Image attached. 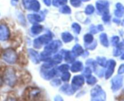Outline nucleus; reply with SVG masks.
Wrapping results in <instances>:
<instances>
[{
	"instance_id": "f257e3e1",
	"label": "nucleus",
	"mask_w": 124,
	"mask_h": 101,
	"mask_svg": "<svg viewBox=\"0 0 124 101\" xmlns=\"http://www.w3.org/2000/svg\"><path fill=\"white\" fill-rule=\"evenodd\" d=\"M61 46H62V43L59 40L52 41L51 43L49 44L45 47V51L41 53L40 59L44 61L49 60L51 59L50 56L51 54L56 53Z\"/></svg>"
},
{
	"instance_id": "f03ea898",
	"label": "nucleus",
	"mask_w": 124,
	"mask_h": 101,
	"mask_svg": "<svg viewBox=\"0 0 124 101\" xmlns=\"http://www.w3.org/2000/svg\"><path fill=\"white\" fill-rule=\"evenodd\" d=\"M3 80L10 86H14L16 84V79L15 76V71L14 69L9 68L6 69L4 72V78Z\"/></svg>"
},
{
	"instance_id": "7ed1b4c3",
	"label": "nucleus",
	"mask_w": 124,
	"mask_h": 101,
	"mask_svg": "<svg viewBox=\"0 0 124 101\" xmlns=\"http://www.w3.org/2000/svg\"><path fill=\"white\" fill-rule=\"evenodd\" d=\"M3 60L9 64H14L18 59L16 52L12 49H7L3 53Z\"/></svg>"
},
{
	"instance_id": "20e7f679",
	"label": "nucleus",
	"mask_w": 124,
	"mask_h": 101,
	"mask_svg": "<svg viewBox=\"0 0 124 101\" xmlns=\"http://www.w3.org/2000/svg\"><path fill=\"white\" fill-rule=\"evenodd\" d=\"M91 96L93 101H104L106 99L105 93L99 85H97L91 91Z\"/></svg>"
},
{
	"instance_id": "39448f33",
	"label": "nucleus",
	"mask_w": 124,
	"mask_h": 101,
	"mask_svg": "<svg viewBox=\"0 0 124 101\" xmlns=\"http://www.w3.org/2000/svg\"><path fill=\"white\" fill-rule=\"evenodd\" d=\"M52 39V36L51 34H46L39 37L34 41V46L37 49H40L44 45H47Z\"/></svg>"
},
{
	"instance_id": "423d86ee",
	"label": "nucleus",
	"mask_w": 124,
	"mask_h": 101,
	"mask_svg": "<svg viewBox=\"0 0 124 101\" xmlns=\"http://www.w3.org/2000/svg\"><path fill=\"white\" fill-rule=\"evenodd\" d=\"M24 95L25 98L27 99H37L40 95V91L38 88H29L25 90Z\"/></svg>"
},
{
	"instance_id": "0eeeda50",
	"label": "nucleus",
	"mask_w": 124,
	"mask_h": 101,
	"mask_svg": "<svg viewBox=\"0 0 124 101\" xmlns=\"http://www.w3.org/2000/svg\"><path fill=\"white\" fill-rule=\"evenodd\" d=\"M96 8L100 13L107 14L108 13L109 3L107 1H99L96 3Z\"/></svg>"
},
{
	"instance_id": "6e6552de",
	"label": "nucleus",
	"mask_w": 124,
	"mask_h": 101,
	"mask_svg": "<svg viewBox=\"0 0 124 101\" xmlns=\"http://www.w3.org/2000/svg\"><path fill=\"white\" fill-rule=\"evenodd\" d=\"M10 37V31L7 26L4 24L0 25V40L6 41Z\"/></svg>"
},
{
	"instance_id": "1a4fd4ad",
	"label": "nucleus",
	"mask_w": 124,
	"mask_h": 101,
	"mask_svg": "<svg viewBox=\"0 0 124 101\" xmlns=\"http://www.w3.org/2000/svg\"><path fill=\"white\" fill-rule=\"evenodd\" d=\"M84 84V79L82 76H76L72 80V88L74 90H78Z\"/></svg>"
},
{
	"instance_id": "9d476101",
	"label": "nucleus",
	"mask_w": 124,
	"mask_h": 101,
	"mask_svg": "<svg viewBox=\"0 0 124 101\" xmlns=\"http://www.w3.org/2000/svg\"><path fill=\"white\" fill-rule=\"evenodd\" d=\"M28 53L29 54V56L32 61L35 64L39 63L40 62V57L39 55V54L37 51L33 49H28Z\"/></svg>"
},
{
	"instance_id": "9b49d317",
	"label": "nucleus",
	"mask_w": 124,
	"mask_h": 101,
	"mask_svg": "<svg viewBox=\"0 0 124 101\" xmlns=\"http://www.w3.org/2000/svg\"><path fill=\"white\" fill-rule=\"evenodd\" d=\"M27 18L29 21L32 23H37L43 21V18L41 15H38V14H29L27 15Z\"/></svg>"
},
{
	"instance_id": "f8f14e48",
	"label": "nucleus",
	"mask_w": 124,
	"mask_h": 101,
	"mask_svg": "<svg viewBox=\"0 0 124 101\" xmlns=\"http://www.w3.org/2000/svg\"><path fill=\"white\" fill-rule=\"evenodd\" d=\"M108 68L105 72V78L108 79L112 75L113 72V69L115 66V62L113 60H110L108 62Z\"/></svg>"
},
{
	"instance_id": "ddd939ff",
	"label": "nucleus",
	"mask_w": 124,
	"mask_h": 101,
	"mask_svg": "<svg viewBox=\"0 0 124 101\" xmlns=\"http://www.w3.org/2000/svg\"><path fill=\"white\" fill-rule=\"evenodd\" d=\"M40 9V4L37 0H32L29 4V9L32 10L34 12L39 11Z\"/></svg>"
},
{
	"instance_id": "4468645a",
	"label": "nucleus",
	"mask_w": 124,
	"mask_h": 101,
	"mask_svg": "<svg viewBox=\"0 0 124 101\" xmlns=\"http://www.w3.org/2000/svg\"><path fill=\"white\" fill-rule=\"evenodd\" d=\"M83 70V64L81 62L77 61L73 63L71 68V70L73 72H77Z\"/></svg>"
},
{
	"instance_id": "2eb2a0df",
	"label": "nucleus",
	"mask_w": 124,
	"mask_h": 101,
	"mask_svg": "<svg viewBox=\"0 0 124 101\" xmlns=\"http://www.w3.org/2000/svg\"><path fill=\"white\" fill-rule=\"evenodd\" d=\"M72 53L74 56H79L82 55L83 53V50L82 46L79 45H76L74 46L72 50Z\"/></svg>"
},
{
	"instance_id": "dca6fc26",
	"label": "nucleus",
	"mask_w": 124,
	"mask_h": 101,
	"mask_svg": "<svg viewBox=\"0 0 124 101\" xmlns=\"http://www.w3.org/2000/svg\"><path fill=\"white\" fill-rule=\"evenodd\" d=\"M56 74H57V72H56L55 70H51L47 72H43V77L46 80H49V79H51L52 78H54L56 75Z\"/></svg>"
},
{
	"instance_id": "f3484780",
	"label": "nucleus",
	"mask_w": 124,
	"mask_h": 101,
	"mask_svg": "<svg viewBox=\"0 0 124 101\" xmlns=\"http://www.w3.org/2000/svg\"><path fill=\"white\" fill-rule=\"evenodd\" d=\"M61 91L62 92L66 93V94L69 95L72 94L74 93V90H73V88L72 87H71L69 85H68V84H65V85H64L63 86H62L61 88Z\"/></svg>"
},
{
	"instance_id": "a211bd4d",
	"label": "nucleus",
	"mask_w": 124,
	"mask_h": 101,
	"mask_svg": "<svg viewBox=\"0 0 124 101\" xmlns=\"http://www.w3.org/2000/svg\"><path fill=\"white\" fill-rule=\"evenodd\" d=\"M62 38L63 41L65 43H69L73 40L72 35L70 32H65L63 33L62 35Z\"/></svg>"
},
{
	"instance_id": "6ab92c4d",
	"label": "nucleus",
	"mask_w": 124,
	"mask_h": 101,
	"mask_svg": "<svg viewBox=\"0 0 124 101\" xmlns=\"http://www.w3.org/2000/svg\"><path fill=\"white\" fill-rule=\"evenodd\" d=\"M64 55H65V59L66 62H68V63H71L74 61L75 56L71 52L69 51H65Z\"/></svg>"
},
{
	"instance_id": "aec40b11",
	"label": "nucleus",
	"mask_w": 124,
	"mask_h": 101,
	"mask_svg": "<svg viewBox=\"0 0 124 101\" xmlns=\"http://www.w3.org/2000/svg\"><path fill=\"white\" fill-rule=\"evenodd\" d=\"M43 29V26L41 25L35 24L31 28V32H32V34H35V35H37V34H39L40 32H41Z\"/></svg>"
},
{
	"instance_id": "412c9836",
	"label": "nucleus",
	"mask_w": 124,
	"mask_h": 101,
	"mask_svg": "<svg viewBox=\"0 0 124 101\" xmlns=\"http://www.w3.org/2000/svg\"><path fill=\"white\" fill-rule=\"evenodd\" d=\"M62 59H63V57H62V56L60 54H57V55H54L52 59H51L48 61L51 62L54 65H55L56 64L61 63V62L62 61Z\"/></svg>"
},
{
	"instance_id": "4be33fe9",
	"label": "nucleus",
	"mask_w": 124,
	"mask_h": 101,
	"mask_svg": "<svg viewBox=\"0 0 124 101\" xmlns=\"http://www.w3.org/2000/svg\"><path fill=\"white\" fill-rule=\"evenodd\" d=\"M100 40L102 45L104 46H108V41L107 36L105 34H102L100 35Z\"/></svg>"
},
{
	"instance_id": "5701e85b",
	"label": "nucleus",
	"mask_w": 124,
	"mask_h": 101,
	"mask_svg": "<svg viewBox=\"0 0 124 101\" xmlns=\"http://www.w3.org/2000/svg\"><path fill=\"white\" fill-rule=\"evenodd\" d=\"M68 0H52V4L54 6L58 7L60 6L64 5L67 3Z\"/></svg>"
},
{
	"instance_id": "b1692460",
	"label": "nucleus",
	"mask_w": 124,
	"mask_h": 101,
	"mask_svg": "<svg viewBox=\"0 0 124 101\" xmlns=\"http://www.w3.org/2000/svg\"><path fill=\"white\" fill-rule=\"evenodd\" d=\"M116 8L117 9V10L115 12V14L117 16H120V15H122L123 12H124V7L122 6V4H120V3H118V4H116Z\"/></svg>"
},
{
	"instance_id": "393cba45",
	"label": "nucleus",
	"mask_w": 124,
	"mask_h": 101,
	"mask_svg": "<svg viewBox=\"0 0 124 101\" xmlns=\"http://www.w3.org/2000/svg\"><path fill=\"white\" fill-rule=\"evenodd\" d=\"M60 11L62 14H70L71 13V10L68 6H63L60 9Z\"/></svg>"
},
{
	"instance_id": "a878e982",
	"label": "nucleus",
	"mask_w": 124,
	"mask_h": 101,
	"mask_svg": "<svg viewBox=\"0 0 124 101\" xmlns=\"http://www.w3.org/2000/svg\"><path fill=\"white\" fill-rule=\"evenodd\" d=\"M93 40H94V38L93 36L91 34H86L84 36V40L85 43L86 44H90L91 43L93 42Z\"/></svg>"
},
{
	"instance_id": "bb28decb",
	"label": "nucleus",
	"mask_w": 124,
	"mask_h": 101,
	"mask_svg": "<svg viewBox=\"0 0 124 101\" xmlns=\"http://www.w3.org/2000/svg\"><path fill=\"white\" fill-rule=\"evenodd\" d=\"M97 62L98 64H99L101 66H103V67H105L107 66V60H106L105 58L98 57H97Z\"/></svg>"
},
{
	"instance_id": "cd10ccee",
	"label": "nucleus",
	"mask_w": 124,
	"mask_h": 101,
	"mask_svg": "<svg viewBox=\"0 0 124 101\" xmlns=\"http://www.w3.org/2000/svg\"><path fill=\"white\" fill-rule=\"evenodd\" d=\"M94 12V8L93 5H88L87 6L86 8H85V14L86 15H91V14H93V12Z\"/></svg>"
},
{
	"instance_id": "c85d7f7f",
	"label": "nucleus",
	"mask_w": 124,
	"mask_h": 101,
	"mask_svg": "<svg viewBox=\"0 0 124 101\" xmlns=\"http://www.w3.org/2000/svg\"><path fill=\"white\" fill-rule=\"evenodd\" d=\"M72 29H73V31L75 32V33H76V34H78L80 32L81 27L78 23H74L72 24Z\"/></svg>"
},
{
	"instance_id": "c756f323",
	"label": "nucleus",
	"mask_w": 124,
	"mask_h": 101,
	"mask_svg": "<svg viewBox=\"0 0 124 101\" xmlns=\"http://www.w3.org/2000/svg\"><path fill=\"white\" fill-rule=\"evenodd\" d=\"M70 78H71V74L68 72L66 71V72H64V73L62 76V80L64 82H68Z\"/></svg>"
},
{
	"instance_id": "7c9ffc66",
	"label": "nucleus",
	"mask_w": 124,
	"mask_h": 101,
	"mask_svg": "<svg viewBox=\"0 0 124 101\" xmlns=\"http://www.w3.org/2000/svg\"><path fill=\"white\" fill-rule=\"evenodd\" d=\"M91 73H92V70H91L90 68H86L83 71V76L86 77V78H89V77L91 76Z\"/></svg>"
},
{
	"instance_id": "2f4dec72",
	"label": "nucleus",
	"mask_w": 124,
	"mask_h": 101,
	"mask_svg": "<svg viewBox=\"0 0 124 101\" xmlns=\"http://www.w3.org/2000/svg\"><path fill=\"white\" fill-rule=\"evenodd\" d=\"M97 82V80H96V78L94 77L90 76L89 78H88L86 80V83L89 85H94Z\"/></svg>"
},
{
	"instance_id": "473e14b6",
	"label": "nucleus",
	"mask_w": 124,
	"mask_h": 101,
	"mask_svg": "<svg viewBox=\"0 0 124 101\" xmlns=\"http://www.w3.org/2000/svg\"><path fill=\"white\" fill-rule=\"evenodd\" d=\"M86 63L88 65H89V66H91L92 68L93 69H96V66H97L96 62L94 61V60H93L92 59H89V60H88V61L86 62Z\"/></svg>"
},
{
	"instance_id": "72a5a7b5",
	"label": "nucleus",
	"mask_w": 124,
	"mask_h": 101,
	"mask_svg": "<svg viewBox=\"0 0 124 101\" xmlns=\"http://www.w3.org/2000/svg\"><path fill=\"white\" fill-rule=\"evenodd\" d=\"M81 4V0H71V4L75 8H78L80 6Z\"/></svg>"
},
{
	"instance_id": "f704fd0d",
	"label": "nucleus",
	"mask_w": 124,
	"mask_h": 101,
	"mask_svg": "<svg viewBox=\"0 0 124 101\" xmlns=\"http://www.w3.org/2000/svg\"><path fill=\"white\" fill-rule=\"evenodd\" d=\"M70 68V66H69L68 65H66V64H64V65H62L61 66H60L58 67V70L61 72H66V71H68V70Z\"/></svg>"
},
{
	"instance_id": "c9c22d12",
	"label": "nucleus",
	"mask_w": 124,
	"mask_h": 101,
	"mask_svg": "<svg viewBox=\"0 0 124 101\" xmlns=\"http://www.w3.org/2000/svg\"><path fill=\"white\" fill-rule=\"evenodd\" d=\"M97 46V41H93L92 45L90 44H86V45H85V47H86V49H91V50H93L94 49L96 48V47Z\"/></svg>"
},
{
	"instance_id": "e433bc0d",
	"label": "nucleus",
	"mask_w": 124,
	"mask_h": 101,
	"mask_svg": "<svg viewBox=\"0 0 124 101\" xmlns=\"http://www.w3.org/2000/svg\"><path fill=\"white\" fill-rule=\"evenodd\" d=\"M31 1H32V0H23V4L24 5V7L26 9H29V4Z\"/></svg>"
},
{
	"instance_id": "4c0bfd02",
	"label": "nucleus",
	"mask_w": 124,
	"mask_h": 101,
	"mask_svg": "<svg viewBox=\"0 0 124 101\" xmlns=\"http://www.w3.org/2000/svg\"><path fill=\"white\" fill-rule=\"evenodd\" d=\"M90 30H91L90 31L91 32L92 34H97L98 32H99L97 26L96 27V26H92L91 27Z\"/></svg>"
},
{
	"instance_id": "58836bf2",
	"label": "nucleus",
	"mask_w": 124,
	"mask_h": 101,
	"mask_svg": "<svg viewBox=\"0 0 124 101\" xmlns=\"http://www.w3.org/2000/svg\"><path fill=\"white\" fill-rule=\"evenodd\" d=\"M51 84H52V85H53V86H58V85L61 84V81L58 79H54V80H52Z\"/></svg>"
},
{
	"instance_id": "ea45409f",
	"label": "nucleus",
	"mask_w": 124,
	"mask_h": 101,
	"mask_svg": "<svg viewBox=\"0 0 124 101\" xmlns=\"http://www.w3.org/2000/svg\"><path fill=\"white\" fill-rule=\"evenodd\" d=\"M109 18H110V16H109V15H108V14H104L103 16V17H102V20H103L105 23L109 21Z\"/></svg>"
},
{
	"instance_id": "a19ab883",
	"label": "nucleus",
	"mask_w": 124,
	"mask_h": 101,
	"mask_svg": "<svg viewBox=\"0 0 124 101\" xmlns=\"http://www.w3.org/2000/svg\"><path fill=\"white\" fill-rule=\"evenodd\" d=\"M44 2V3H45V4H46L47 6H50L51 4V0H43Z\"/></svg>"
},
{
	"instance_id": "79ce46f5",
	"label": "nucleus",
	"mask_w": 124,
	"mask_h": 101,
	"mask_svg": "<svg viewBox=\"0 0 124 101\" xmlns=\"http://www.w3.org/2000/svg\"><path fill=\"white\" fill-rule=\"evenodd\" d=\"M3 84V79H2L1 77L0 76V87H1V86H2Z\"/></svg>"
},
{
	"instance_id": "37998d69",
	"label": "nucleus",
	"mask_w": 124,
	"mask_h": 101,
	"mask_svg": "<svg viewBox=\"0 0 124 101\" xmlns=\"http://www.w3.org/2000/svg\"><path fill=\"white\" fill-rule=\"evenodd\" d=\"M81 1H82L83 2H88L89 1H90V0H81Z\"/></svg>"
},
{
	"instance_id": "c03bdc74",
	"label": "nucleus",
	"mask_w": 124,
	"mask_h": 101,
	"mask_svg": "<svg viewBox=\"0 0 124 101\" xmlns=\"http://www.w3.org/2000/svg\"><path fill=\"white\" fill-rule=\"evenodd\" d=\"M18 0H12V1H14V2H17Z\"/></svg>"
}]
</instances>
